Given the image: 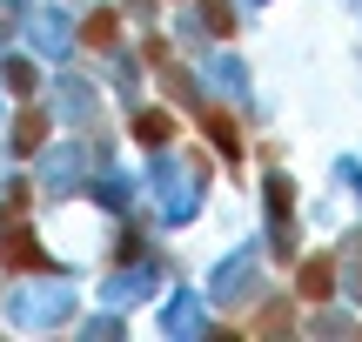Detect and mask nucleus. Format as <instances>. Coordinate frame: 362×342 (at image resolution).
I'll return each mask as SVG.
<instances>
[{
    "label": "nucleus",
    "instance_id": "nucleus-1",
    "mask_svg": "<svg viewBox=\"0 0 362 342\" xmlns=\"http://www.w3.org/2000/svg\"><path fill=\"white\" fill-rule=\"evenodd\" d=\"M329 289H336V269H329V262H309V269H302V295H309V302H322Z\"/></svg>",
    "mask_w": 362,
    "mask_h": 342
},
{
    "label": "nucleus",
    "instance_id": "nucleus-2",
    "mask_svg": "<svg viewBox=\"0 0 362 342\" xmlns=\"http://www.w3.org/2000/svg\"><path fill=\"white\" fill-rule=\"evenodd\" d=\"M208 134H215V148H221V155H228V161L242 155V134H235V121L221 114V107H215V114H208Z\"/></svg>",
    "mask_w": 362,
    "mask_h": 342
},
{
    "label": "nucleus",
    "instance_id": "nucleus-3",
    "mask_svg": "<svg viewBox=\"0 0 362 342\" xmlns=\"http://www.w3.org/2000/svg\"><path fill=\"white\" fill-rule=\"evenodd\" d=\"M168 134H175V121H168V114H141V141H148V148H161Z\"/></svg>",
    "mask_w": 362,
    "mask_h": 342
},
{
    "label": "nucleus",
    "instance_id": "nucleus-4",
    "mask_svg": "<svg viewBox=\"0 0 362 342\" xmlns=\"http://www.w3.org/2000/svg\"><path fill=\"white\" fill-rule=\"evenodd\" d=\"M7 269H47L34 242H7Z\"/></svg>",
    "mask_w": 362,
    "mask_h": 342
},
{
    "label": "nucleus",
    "instance_id": "nucleus-5",
    "mask_svg": "<svg viewBox=\"0 0 362 342\" xmlns=\"http://www.w3.org/2000/svg\"><path fill=\"white\" fill-rule=\"evenodd\" d=\"M107 40H115V13H94L88 20V47H107Z\"/></svg>",
    "mask_w": 362,
    "mask_h": 342
},
{
    "label": "nucleus",
    "instance_id": "nucleus-6",
    "mask_svg": "<svg viewBox=\"0 0 362 342\" xmlns=\"http://www.w3.org/2000/svg\"><path fill=\"white\" fill-rule=\"evenodd\" d=\"M13 141H21V148H34V141H40V114H27L21 128H13Z\"/></svg>",
    "mask_w": 362,
    "mask_h": 342
}]
</instances>
